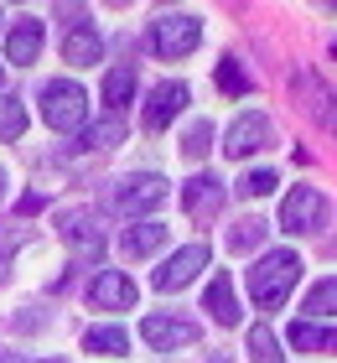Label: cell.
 I'll return each mask as SVG.
<instances>
[{
  "label": "cell",
  "instance_id": "20",
  "mask_svg": "<svg viewBox=\"0 0 337 363\" xmlns=\"http://www.w3.org/2000/svg\"><path fill=\"white\" fill-rule=\"evenodd\" d=\"M83 348L104 353V358H120L130 348V333H125V327H89V333H83Z\"/></svg>",
  "mask_w": 337,
  "mask_h": 363
},
{
  "label": "cell",
  "instance_id": "13",
  "mask_svg": "<svg viewBox=\"0 0 337 363\" xmlns=\"http://www.w3.org/2000/svg\"><path fill=\"white\" fill-rule=\"evenodd\" d=\"M182 208H187L192 218H213V213L223 208V182L213 172H197L187 187H182Z\"/></svg>",
  "mask_w": 337,
  "mask_h": 363
},
{
  "label": "cell",
  "instance_id": "22",
  "mask_svg": "<svg viewBox=\"0 0 337 363\" xmlns=\"http://www.w3.org/2000/svg\"><path fill=\"white\" fill-rule=\"evenodd\" d=\"M249 358L255 363H280L285 353H280V337H275V327H249Z\"/></svg>",
  "mask_w": 337,
  "mask_h": 363
},
{
  "label": "cell",
  "instance_id": "27",
  "mask_svg": "<svg viewBox=\"0 0 337 363\" xmlns=\"http://www.w3.org/2000/svg\"><path fill=\"white\" fill-rule=\"evenodd\" d=\"M239 192H244V197H265V192H275V172H270V167L249 172V177L239 182Z\"/></svg>",
  "mask_w": 337,
  "mask_h": 363
},
{
  "label": "cell",
  "instance_id": "29",
  "mask_svg": "<svg viewBox=\"0 0 337 363\" xmlns=\"http://www.w3.org/2000/svg\"><path fill=\"white\" fill-rule=\"evenodd\" d=\"M26 363H62V358H26Z\"/></svg>",
  "mask_w": 337,
  "mask_h": 363
},
{
  "label": "cell",
  "instance_id": "9",
  "mask_svg": "<svg viewBox=\"0 0 337 363\" xmlns=\"http://www.w3.org/2000/svg\"><path fill=\"white\" fill-rule=\"evenodd\" d=\"M140 337H145L156 353H177V348H192V342H197V322H182V317H145V322H140Z\"/></svg>",
  "mask_w": 337,
  "mask_h": 363
},
{
  "label": "cell",
  "instance_id": "24",
  "mask_svg": "<svg viewBox=\"0 0 337 363\" xmlns=\"http://www.w3.org/2000/svg\"><path fill=\"white\" fill-rule=\"evenodd\" d=\"M21 135H26V104L0 99V140H21Z\"/></svg>",
  "mask_w": 337,
  "mask_h": 363
},
{
  "label": "cell",
  "instance_id": "8",
  "mask_svg": "<svg viewBox=\"0 0 337 363\" xmlns=\"http://www.w3.org/2000/svg\"><path fill=\"white\" fill-rule=\"evenodd\" d=\"M270 145V120L260 109H249V114H239L228 130H223V151L233 156V161H244V156H255V151H265Z\"/></svg>",
  "mask_w": 337,
  "mask_h": 363
},
{
  "label": "cell",
  "instance_id": "15",
  "mask_svg": "<svg viewBox=\"0 0 337 363\" xmlns=\"http://www.w3.org/2000/svg\"><path fill=\"white\" fill-rule=\"evenodd\" d=\"M37 52H42V21H37V16H26V21H16L11 37H6V62L26 68V62H37Z\"/></svg>",
  "mask_w": 337,
  "mask_h": 363
},
{
  "label": "cell",
  "instance_id": "32",
  "mask_svg": "<svg viewBox=\"0 0 337 363\" xmlns=\"http://www.w3.org/2000/svg\"><path fill=\"white\" fill-rule=\"evenodd\" d=\"M0 187H6V172H0Z\"/></svg>",
  "mask_w": 337,
  "mask_h": 363
},
{
  "label": "cell",
  "instance_id": "19",
  "mask_svg": "<svg viewBox=\"0 0 337 363\" xmlns=\"http://www.w3.org/2000/svg\"><path fill=\"white\" fill-rule=\"evenodd\" d=\"M125 140V120L120 114H109V120H99L94 130H83L78 135V151H109V145Z\"/></svg>",
  "mask_w": 337,
  "mask_h": 363
},
{
  "label": "cell",
  "instance_id": "21",
  "mask_svg": "<svg viewBox=\"0 0 337 363\" xmlns=\"http://www.w3.org/2000/svg\"><path fill=\"white\" fill-rule=\"evenodd\" d=\"M130 94H135V68H109L104 73V104L120 114L130 104Z\"/></svg>",
  "mask_w": 337,
  "mask_h": 363
},
{
  "label": "cell",
  "instance_id": "28",
  "mask_svg": "<svg viewBox=\"0 0 337 363\" xmlns=\"http://www.w3.org/2000/svg\"><path fill=\"white\" fill-rule=\"evenodd\" d=\"M208 140H213V125H208V120H197V125L187 130V140H182V151H187V156L197 161L202 151H208Z\"/></svg>",
  "mask_w": 337,
  "mask_h": 363
},
{
  "label": "cell",
  "instance_id": "23",
  "mask_svg": "<svg viewBox=\"0 0 337 363\" xmlns=\"http://www.w3.org/2000/svg\"><path fill=\"white\" fill-rule=\"evenodd\" d=\"M306 311H311V322L316 317H337V275L332 280H316V286L306 291Z\"/></svg>",
  "mask_w": 337,
  "mask_h": 363
},
{
  "label": "cell",
  "instance_id": "7",
  "mask_svg": "<svg viewBox=\"0 0 337 363\" xmlns=\"http://www.w3.org/2000/svg\"><path fill=\"white\" fill-rule=\"evenodd\" d=\"M57 223H62V239H67V250H73V255H83V259L104 255V228H99V218L89 208H67Z\"/></svg>",
  "mask_w": 337,
  "mask_h": 363
},
{
  "label": "cell",
  "instance_id": "4",
  "mask_svg": "<svg viewBox=\"0 0 337 363\" xmlns=\"http://www.w3.org/2000/svg\"><path fill=\"white\" fill-rule=\"evenodd\" d=\"M327 223V197L316 187H291L280 203V228L285 234H316Z\"/></svg>",
  "mask_w": 337,
  "mask_h": 363
},
{
  "label": "cell",
  "instance_id": "11",
  "mask_svg": "<svg viewBox=\"0 0 337 363\" xmlns=\"http://www.w3.org/2000/svg\"><path fill=\"white\" fill-rule=\"evenodd\" d=\"M89 301H94V311H130L135 306V280L125 270H99L94 286H89Z\"/></svg>",
  "mask_w": 337,
  "mask_h": 363
},
{
  "label": "cell",
  "instance_id": "18",
  "mask_svg": "<svg viewBox=\"0 0 337 363\" xmlns=\"http://www.w3.org/2000/svg\"><path fill=\"white\" fill-rule=\"evenodd\" d=\"M202 311H213V322H223V327H233V322L244 317V311H239V296H233V280H228V275H213L208 296H202Z\"/></svg>",
  "mask_w": 337,
  "mask_h": 363
},
{
  "label": "cell",
  "instance_id": "26",
  "mask_svg": "<svg viewBox=\"0 0 337 363\" xmlns=\"http://www.w3.org/2000/svg\"><path fill=\"white\" fill-rule=\"evenodd\" d=\"M218 89H223V94H249V73L233 57H223V62H218Z\"/></svg>",
  "mask_w": 337,
  "mask_h": 363
},
{
  "label": "cell",
  "instance_id": "2",
  "mask_svg": "<svg viewBox=\"0 0 337 363\" xmlns=\"http://www.w3.org/2000/svg\"><path fill=\"white\" fill-rule=\"evenodd\" d=\"M42 120L62 130V135H78L83 120H89V94H83L73 78H53V84L42 89Z\"/></svg>",
  "mask_w": 337,
  "mask_h": 363
},
{
  "label": "cell",
  "instance_id": "16",
  "mask_svg": "<svg viewBox=\"0 0 337 363\" xmlns=\"http://www.w3.org/2000/svg\"><path fill=\"white\" fill-rule=\"evenodd\" d=\"M166 244V223H156V218H140V223H130L125 234H120V250L130 255V259H145V255H156Z\"/></svg>",
  "mask_w": 337,
  "mask_h": 363
},
{
  "label": "cell",
  "instance_id": "31",
  "mask_svg": "<svg viewBox=\"0 0 337 363\" xmlns=\"http://www.w3.org/2000/svg\"><path fill=\"white\" fill-rule=\"evenodd\" d=\"M0 280H6V259H0Z\"/></svg>",
  "mask_w": 337,
  "mask_h": 363
},
{
  "label": "cell",
  "instance_id": "1",
  "mask_svg": "<svg viewBox=\"0 0 337 363\" xmlns=\"http://www.w3.org/2000/svg\"><path fill=\"white\" fill-rule=\"evenodd\" d=\"M296 275H301V255L296 250H275V255H265L260 265L249 270V296H255L265 311H275L285 296H291Z\"/></svg>",
  "mask_w": 337,
  "mask_h": 363
},
{
  "label": "cell",
  "instance_id": "5",
  "mask_svg": "<svg viewBox=\"0 0 337 363\" xmlns=\"http://www.w3.org/2000/svg\"><path fill=\"white\" fill-rule=\"evenodd\" d=\"M120 213H156L161 203H166V177H156V172H140V177H125L120 187H114V197H109Z\"/></svg>",
  "mask_w": 337,
  "mask_h": 363
},
{
  "label": "cell",
  "instance_id": "3",
  "mask_svg": "<svg viewBox=\"0 0 337 363\" xmlns=\"http://www.w3.org/2000/svg\"><path fill=\"white\" fill-rule=\"evenodd\" d=\"M197 42H202V21L187 16V11H172V16H156V21H150V47H156V57H166V62L187 57Z\"/></svg>",
  "mask_w": 337,
  "mask_h": 363
},
{
  "label": "cell",
  "instance_id": "25",
  "mask_svg": "<svg viewBox=\"0 0 337 363\" xmlns=\"http://www.w3.org/2000/svg\"><path fill=\"white\" fill-rule=\"evenodd\" d=\"M265 228H270V223H260V218H244V223H233V228H228V250H233V255L255 250V244L265 239Z\"/></svg>",
  "mask_w": 337,
  "mask_h": 363
},
{
  "label": "cell",
  "instance_id": "14",
  "mask_svg": "<svg viewBox=\"0 0 337 363\" xmlns=\"http://www.w3.org/2000/svg\"><path fill=\"white\" fill-rule=\"evenodd\" d=\"M187 84H161V89H150V104H145V130H166L177 120L182 109H187Z\"/></svg>",
  "mask_w": 337,
  "mask_h": 363
},
{
  "label": "cell",
  "instance_id": "12",
  "mask_svg": "<svg viewBox=\"0 0 337 363\" xmlns=\"http://www.w3.org/2000/svg\"><path fill=\"white\" fill-rule=\"evenodd\" d=\"M99 57H104V37L78 16V21L62 31V62H73V68H94Z\"/></svg>",
  "mask_w": 337,
  "mask_h": 363
},
{
  "label": "cell",
  "instance_id": "17",
  "mask_svg": "<svg viewBox=\"0 0 337 363\" xmlns=\"http://www.w3.org/2000/svg\"><path fill=\"white\" fill-rule=\"evenodd\" d=\"M291 348H301V353H337V327H322V322H311V317H301V322H291Z\"/></svg>",
  "mask_w": 337,
  "mask_h": 363
},
{
  "label": "cell",
  "instance_id": "10",
  "mask_svg": "<svg viewBox=\"0 0 337 363\" xmlns=\"http://www.w3.org/2000/svg\"><path fill=\"white\" fill-rule=\"evenodd\" d=\"M296 94H301V109H306L322 130H332V135H337V94L322 84V78H311L306 68H301V73H296Z\"/></svg>",
  "mask_w": 337,
  "mask_h": 363
},
{
  "label": "cell",
  "instance_id": "30",
  "mask_svg": "<svg viewBox=\"0 0 337 363\" xmlns=\"http://www.w3.org/2000/svg\"><path fill=\"white\" fill-rule=\"evenodd\" d=\"M208 363H228V358H223V353H213V358H208Z\"/></svg>",
  "mask_w": 337,
  "mask_h": 363
},
{
  "label": "cell",
  "instance_id": "33",
  "mask_svg": "<svg viewBox=\"0 0 337 363\" xmlns=\"http://www.w3.org/2000/svg\"><path fill=\"white\" fill-rule=\"evenodd\" d=\"M332 52H337V42H332Z\"/></svg>",
  "mask_w": 337,
  "mask_h": 363
},
{
  "label": "cell",
  "instance_id": "6",
  "mask_svg": "<svg viewBox=\"0 0 337 363\" xmlns=\"http://www.w3.org/2000/svg\"><path fill=\"white\" fill-rule=\"evenodd\" d=\"M202 270H208V244H187V250H177L156 275H150V286L156 291H182V286H192Z\"/></svg>",
  "mask_w": 337,
  "mask_h": 363
}]
</instances>
